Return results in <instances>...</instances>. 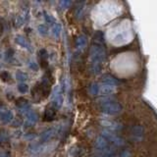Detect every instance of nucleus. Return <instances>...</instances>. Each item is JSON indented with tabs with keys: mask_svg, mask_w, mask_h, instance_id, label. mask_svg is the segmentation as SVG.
I'll list each match as a JSON object with an SVG mask.
<instances>
[{
	"mask_svg": "<svg viewBox=\"0 0 157 157\" xmlns=\"http://www.w3.org/2000/svg\"><path fill=\"white\" fill-rule=\"evenodd\" d=\"M0 144H1V140H0Z\"/></svg>",
	"mask_w": 157,
	"mask_h": 157,
	"instance_id": "bb28decb",
	"label": "nucleus"
},
{
	"mask_svg": "<svg viewBox=\"0 0 157 157\" xmlns=\"http://www.w3.org/2000/svg\"><path fill=\"white\" fill-rule=\"evenodd\" d=\"M15 42L22 48L27 49L29 51L32 50V46H31V44H29V42L28 41V39L26 37H24L23 36H21V34H18V36H15Z\"/></svg>",
	"mask_w": 157,
	"mask_h": 157,
	"instance_id": "1a4fd4ad",
	"label": "nucleus"
},
{
	"mask_svg": "<svg viewBox=\"0 0 157 157\" xmlns=\"http://www.w3.org/2000/svg\"><path fill=\"white\" fill-rule=\"evenodd\" d=\"M104 37L102 33H97L93 37V43L90 47V70L94 75H98L101 72L102 64L105 60V46H104Z\"/></svg>",
	"mask_w": 157,
	"mask_h": 157,
	"instance_id": "f257e3e1",
	"label": "nucleus"
},
{
	"mask_svg": "<svg viewBox=\"0 0 157 157\" xmlns=\"http://www.w3.org/2000/svg\"><path fill=\"white\" fill-rule=\"evenodd\" d=\"M63 102H64V98H63V92L61 90L60 87H56L55 91H54V94H53V98H52V107L54 109H60L63 105Z\"/></svg>",
	"mask_w": 157,
	"mask_h": 157,
	"instance_id": "423d86ee",
	"label": "nucleus"
},
{
	"mask_svg": "<svg viewBox=\"0 0 157 157\" xmlns=\"http://www.w3.org/2000/svg\"><path fill=\"white\" fill-rule=\"evenodd\" d=\"M101 82L103 85H108V86H117L120 83V82L117 80L115 77H113L111 75H104L101 78Z\"/></svg>",
	"mask_w": 157,
	"mask_h": 157,
	"instance_id": "9b49d317",
	"label": "nucleus"
},
{
	"mask_svg": "<svg viewBox=\"0 0 157 157\" xmlns=\"http://www.w3.org/2000/svg\"><path fill=\"white\" fill-rule=\"evenodd\" d=\"M55 134H56V130L54 129V128L47 129L40 135V136H39V140H40V142H46L48 140H50L52 137L55 136Z\"/></svg>",
	"mask_w": 157,
	"mask_h": 157,
	"instance_id": "9d476101",
	"label": "nucleus"
},
{
	"mask_svg": "<svg viewBox=\"0 0 157 157\" xmlns=\"http://www.w3.org/2000/svg\"><path fill=\"white\" fill-rule=\"evenodd\" d=\"M99 88H100V86L98 85V83L93 82L90 85L88 90H90V93L91 95H97V94H99Z\"/></svg>",
	"mask_w": 157,
	"mask_h": 157,
	"instance_id": "a211bd4d",
	"label": "nucleus"
},
{
	"mask_svg": "<svg viewBox=\"0 0 157 157\" xmlns=\"http://www.w3.org/2000/svg\"><path fill=\"white\" fill-rule=\"evenodd\" d=\"M102 125L105 126L107 128V130L111 131V132L120 131V130L123 129V126H122L121 123L116 122V121H111V120L104 121V122H102Z\"/></svg>",
	"mask_w": 157,
	"mask_h": 157,
	"instance_id": "6e6552de",
	"label": "nucleus"
},
{
	"mask_svg": "<svg viewBox=\"0 0 157 157\" xmlns=\"http://www.w3.org/2000/svg\"><path fill=\"white\" fill-rule=\"evenodd\" d=\"M0 120L3 124H10L14 120V114L11 108L5 104H0Z\"/></svg>",
	"mask_w": 157,
	"mask_h": 157,
	"instance_id": "20e7f679",
	"label": "nucleus"
},
{
	"mask_svg": "<svg viewBox=\"0 0 157 157\" xmlns=\"http://www.w3.org/2000/svg\"><path fill=\"white\" fill-rule=\"evenodd\" d=\"M16 106L18 108V110L20 111V113L23 114L24 116H26L28 113L32 110L31 104H29V100L23 97H20L16 100Z\"/></svg>",
	"mask_w": 157,
	"mask_h": 157,
	"instance_id": "39448f33",
	"label": "nucleus"
},
{
	"mask_svg": "<svg viewBox=\"0 0 157 157\" xmlns=\"http://www.w3.org/2000/svg\"><path fill=\"white\" fill-rule=\"evenodd\" d=\"M29 68L32 69L33 71H37L38 70V64L33 60H29Z\"/></svg>",
	"mask_w": 157,
	"mask_h": 157,
	"instance_id": "5701e85b",
	"label": "nucleus"
},
{
	"mask_svg": "<svg viewBox=\"0 0 157 157\" xmlns=\"http://www.w3.org/2000/svg\"><path fill=\"white\" fill-rule=\"evenodd\" d=\"M71 4H72V2L71 1H60L59 2V6H60V8L61 9H67V8H69L71 6Z\"/></svg>",
	"mask_w": 157,
	"mask_h": 157,
	"instance_id": "393cba45",
	"label": "nucleus"
},
{
	"mask_svg": "<svg viewBox=\"0 0 157 157\" xmlns=\"http://www.w3.org/2000/svg\"><path fill=\"white\" fill-rule=\"evenodd\" d=\"M43 17H44V20H45V22L49 25H51V26L53 27L54 25L57 24L56 20L54 19L50 14H48L47 12H43Z\"/></svg>",
	"mask_w": 157,
	"mask_h": 157,
	"instance_id": "6ab92c4d",
	"label": "nucleus"
},
{
	"mask_svg": "<svg viewBox=\"0 0 157 157\" xmlns=\"http://www.w3.org/2000/svg\"><path fill=\"white\" fill-rule=\"evenodd\" d=\"M0 157H9V154L6 152H0Z\"/></svg>",
	"mask_w": 157,
	"mask_h": 157,
	"instance_id": "a878e982",
	"label": "nucleus"
},
{
	"mask_svg": "<svg viewBox=\"0 0 157 157\" xmlns=\"http://www.w3.org/2000/svg\"><path fill=\"white\" fill-rule=\"evenodd\" d=\"M16 80H18L21 82H25L28 80V74L22 71H18L16 73Z\"/></svg>",
	"mask_w": 157,
	"mask_h": 157,
	"instance_id": "aec40b11",
	"label": "nucleus"
},
{
	"mask_svg": "<svg viewBox=\"0 0 157 157\" xmlns=\"http://www.w3.org/2000/svg\"><path fill=\"white\" fill-rule=\"evenodd\" d=\"M61 31H62L61 25H60V24H58V23L54 25V26L52 27V29H51V33H52L53 36L55 37V38H58L59 36H60Z\"/></svg>",
	"mask_w": 157,
	"mask_h": 157,
	"instance_id": "f3484780",
	"label": "nucleus"
},
{
	"mask_svg": "<svg viewBox=\"0 0 157 157\" xmlns=\"http://www.w3.org/2000/svg\"><path fill=\"white\" fill-rule=\"evenodd\" d=\"M132 136L135 140H140L144 136V129L140 126H135L132 130Z\"/></svg>",
	"mask_w": 157,
	"mask_h": 157,
	"instance_id": "ddd939ff",
	"label": "nucleus"
},
{
	"mask_svg": "<svg viewBox=\"0 0 157 157\" xmlns=\"http://www.w3.org/2000/svg\"><path fill=\"white\" fill-rule=\"evenodd\" d=\"M101 136H103L105 140H107L112 145L117 146V147H123L126 144L124 139L121 137L120 136H118L117 134H115L114 132L104 130V131L102 132Z\"/></svg>",
	"mask_w": 157,
	"mask_h": 157,
	"instance_id": "7ed1b4c3",
	"label": "nucleus"
},
{
	"mask_svg": "<svg viewBox=\"0 0 157 157\" xmlns=\"http://www.w3.org/2000/svg\"><path fill=\"white\" fill-rule=\"evenodd\" d=\"M0 78H1V80L3 82H8L10 80V74L6 71H4L0 74Z\"/></svg>",
	"mask_w": 157,
	"mask_h": 157,
	"instance_id": "b1692460",
	"label": "nucleus"
},
{
	"mask_svg": "<svg viewBox=\"0 0 157 157\" xmlns=\"http://www.w3.org/2000/svg\"><path fill=\"white\" fill-rule=\"evenodd\" d=\"M86 45V37L85 36H80L78 37L77 41H76V47L78 49H83L85 46Z\"/></svg>",
	"mask_w": 157,
	"mask_h": 157,
	"instance_id": "dca6fc26",
	"label": "nucleus"
},
{
	"mask_svg": "<svg viewBox=\"0 0 157 157\" xmlns=\"http://www.w3.org/2000/svg\"><path fill=\"white\" fill-rule=\"evenodd\" d=\"M98 104H99L100 110L105 113L107 115H117L122 111L123 107L117 100H115L114 98L111 97H105V98H101V99L98 101Z\"/></svg>",
	"mask_w": 157,
	"mask_h": 157,
	"instance_id": "f03ea898",
	"label": "nucleus"
},
{
	"mask_svg": "<svg viewBox=\"0 0 157 157\" xmlns=\"http://www.w3.org/2000/svg\"><path fill=\"white\" fill-rule=\"evenodd\" d=\"M115 90H116V86L102 85V86H100V88H99V94H101V95L112 94V93L115 92Z\"/></svg>",
	"mask_w": 157,
	"mask_h": 157,
	"instance_id": "4468645a",
	"label": "nucleus"
},
{
	"mask_svg": "<svg viewBox=\"0 0 157 157\" xmlns=\"http://www.w3.org/2000/svg\"><path fill=\"white\" fill-rule=\"evenodd\" d=\"M25 117H26V120H25V127H27V128L33 127L38 120V115L33 110L29 111Z\"/></svg>",
	"mask_w": 157,
	"mask_h": 157,
	"instance_id": "0eeeda50",
	"label": "nucleus"
},
{
	"mask_svg": "<svg viewBox=\"0 0 157 157\" xmlns=\"http://www.w3.org/2000/svg\"><path fill=\"white\" fill-rule=\"evenodd\" d=\"M37 31H38V33L40 34V36H46L48 33V27L46 25H39L37 27Z\"/></svg>",
	"mask_w": 157,
	"mask_h": 157,
	"instance_id": "412c9836",
	"label": "nucleus"
},
{
	"mask_svg": "<svg viewBox=\"0 0 157 157\" xmlns=\"http://www.w3.org/2000/svg\"><path fill=\"white\" fill-rule=\"evenodd\" d=\"M55 116H56V109L51 107H48L46 108L45 112H44V116H43V120L44 121H47V122H50L53 121L55 119Z\"/></svg>",
	"mask_w": 157,
	"mask_h": 157,
	"instance_id": "f8f14e48",
	"label": "nucleus"
},
{
	"mask_svg": "<svg viewBox=\"0 0 157 157\" xmlns=\"http://www.w3.org/2000/svg\"><path fill=\"white\" fill-rule=\"evenodd\" d=\"M18 90L21 93H26L29 90V86L26 82H20L18 86Z\"/></svg>",
	"mask_w": 157,
	"mask_h": 157,
	"instance_id": "4be33fe9",
	"label": "nucleus"
},
{
	"mask_svg": "<svg viewBox=\"0 0 157 157\" xmlns=\"http://www.w3.org/2000/svg\"><path fill=\"white\" fill-rule=\"evenodd\" d=\"M38 55H39V58H40V62H41V66L42 67H46L47 66V57H48V53L45 49H40V50L38 51Z\"/></svg>",
	"mask_w": 157,
	"mask_h": 157,
	"instance_id": "2eb2a0df",
	"label": "nucleus"
}]
</instances>
